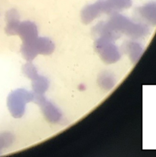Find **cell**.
Returning <instances> with one entry per match:
<instances>
[{
    "label": "cell",
    "mask_w": 156,
    "mask_h": 157,
    "mask_svg": "<svg viewBox=\"0 0 156 157\" xmlns=\"http://www.w3.org/2000/svg\"><path fill=\"white\" fill-rule=\"evenodd\" d=\"M20 15L18 11L15 9H11L8 11L6 14L7 26L6 33L8 36L15 35L17 29L20 24Z\"/></svg>",
    "instance_id": "cell-2"
},
{
    "label": "cell",
    "mask_w": 156,
    "mask_h": 157,
    "mask_svg": "<svg viewBox=\"0 0 156 157\" xmlns=\"http://www.w3.org/2000/svg\"><path fill=\"white\" fill-rule=\"evenodd\" d=\"M24 92L22 90H17L11 93L7 100L8 107L11 115L15 118H20L23 115L24 107L23 100ZM25 95V94H24Z\"/></svg>",
    "instance_id": "cell-1"
},
{
    "label": "cell",
    "mask_w": 156,
    "mask_h": 157,
    "mask_svg": "<svg viewBox=\"0 0 156 157\" xmlns=\"http://www.w3.org/2000/svg\"><path fill=\"white\" fill-rule=\"evenodd\" d=\"M13 141L12 135L10 134H2L0 135V152L2 150L10 146Z\"/></svg>",
    "instance_id": "cell-3"
}]
</instances>
